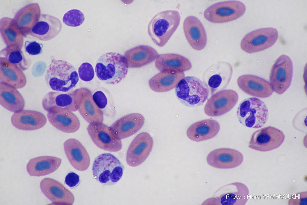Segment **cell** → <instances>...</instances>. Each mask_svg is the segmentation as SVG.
<instances>
[{"mask_svg": "<svg viewBox=\"0 0 307 205\" xmlns=\"http://www.w3.org/2000/svg\"><path fill=\"white\" fill-rule=\"evenodd\" d=\"M75 94L77 110L83 118L89 124L103 122V112L94 102L90 92L78 90L75 91Z\"/></svg>", "mask_w": 307, "mask_h": 205, "instance_id": "e0dca14e", "label": "cell"}, {"mask_svg": "<svg viewBox=\"0 0 307 205\" xmlns=\"http://www.w3.org/2000/svg\"><path fill=\"white\" fill-rule=\"evenodd\" d=\"M94 178L106 185L115 184L121 179L124 167L119 160L110 153H104L94 159L92 166Z\"/></svg>", "mask_w": 307, "mask_h": 205, "instance_id": "8992f818", "label": "cell"}, {"mask_svg": "<svg viewBox=\"0 0 307 205\" xmlns=\"http://www.w3.org/2000/svg\"><path fill=\"white\" fill-rule=\"evenodd\" d=\"M184 77L183 72L173 70L161 71L150 79L148 84L154 92H166L176 87Z\"/></svg>", "mask_w": 307, "mask_h": 205, "instance_id": "4dcf8cb0", "label": "cell"}, {"mask_svg": "<svg viewBox=\"0 0 307 205\" xmlns=\"http://www.w3.org/2000/svg\"><path fill=\"white\" fill-rule=\"evenodd\" d=\"M237 83L243 92L254 97L266 98L270 96L273 92L269 82L254 75H241L238 78Z\"/></svg>", "mask_w": 307, "mask_h": 205, "instance_id": "ffe728a7", "label": "cell"}, {"mask_svg": "<svg viewBox=\"0 0 307 205\" xmlns=\"http://www.w3.org/2000/svg\"><path fill=\"white\" fill-rule=\"evenodd\" d=\"M239 122L249 128H258L266 123L268 111L265 103L261 99L251 97L244 99L240 104L237 111Z\"/></svg>", "mask_w": 307, "mask_h": 205, "instance_id": "5b68a950", "label": "cell"}, {"mask_svg": "<svg viewBox=\"0 0 307 205\" xmlns=\"http://www.w3.org/2000/svg\"><path fill=\"white\" fill-rule=\"evenodd\" d=\"M183 27L185 37L191 47L198 50L203 49L207 44V37L199 20L195 16H189L184 20Z\"/></svg>", "mask_w": 307, "mask_h": 205, "instance_id": "d4e9b609", "label": "cell"}, {"mask_svg": "<svg viewBox=\"0 0 307 205\" xmlns=\"http://www.w3.org/2000/svg\"><path fill=\"white\" fill-rule=\"evenodd\" d=\"M285 135L281 130L269 126L254 132L249 143V147L261 152L270 151L279 147L283 142Z\"/></svg>", "mask_w": 307, "mask_h": 205, "instance_id": "7c38bea8", "label": "cell"}, {"mask_svg": "<svg viewBox=\"0 0 307 205\" xmlns=\"http://www.w3.org/2000/svg\"><path fill=\"white\" fill-rule=\"evenodd\" d=\"M155 64L160 72L171 70L183 72L190 69L192 66L190 61L186 58L171 53L159 55Z\"/></svg>", "mask_w": 307, "mask_h": 205, "instance_id": "836d02e7", "label": "cell"}, {"mask_svg": "<svg viewBox=\"0 0 307 205\" xmlns=\"http://www.w3.org/2000/svg\"><path fill=\"white\" fill-rule=\"evenodd\" d=\"M79 78L82 80L88 82L92 80L94 76V71L91 65L87 62L82 63L78 69Z\"/></svg>", "mask_w": 307, "mask_h": 205, "instance_id": "74e56055", "label": "cell"}, {"mask_svg": "<svg viewBox=\"0 0 307 205\" xmlns=\"http://www.w3.org/2000/svg\"><path fill=\"white\" fill-rule=\"evenodd\" d=\"M233 70L226 62H219L210 67L203 75V82L212 95L225 89L231 80Z\"/></svg>", "mask_w": 307, "mask_h": 205, "instance_id": "4fadbf2b", "label": "cell"}, {"mask_svg": "<svg viewBox=\"0 0 307 205\" xmlns=\"http://www.w3.org/2000/svg\"><path fill=\"white\" fill-rule=\"evenodd\" d=\"M41 15L39 4L33 3L28 4L19 10L13 19L16 26L26 37L29 35Z\"/></svg>", "mask_w": 307, "mask_h": 205, "instance_id": "cb8c5ba5", "label": "cell"}, {"mask_svg": "<svg viewBox=\"0 0 307 205\" xmlns=\"http://www.w3.org/2000/svg\"><path fill=\"white\" fill-rule=\"evenodd\" d=\"M62 27L61 23L58 18L52 15L42 14L29 35L41 41H48L56 37L61 32Z\"/></svg>", "mask_w": 307, "mask_h": 205, "instance_id": "7402d4cb", "label": "cell"}, {"mask_svg": "<svg viewBox=\"0 0 307 205\" xmlns=\"http://www.w3.org/2000/svg\"><path fill=\"white\" fill-rule=\"evenodd\" d=\"M158 55L157 51L153 47L141 45L127 50L124 56L127 60L129 67L136 68L151 63L156 59Z\"/></svg>", "mask_w": 307, "mask_h": 205, "instance_id": "f546056e", "label": "cell"}, {"mask_svg": "<svg viewBox=\"0 0 307 205\" xmlns=\"http://www.w3.org/2000/svg\"><path fill=\"white\" fill-rule=\"evenodd\" d=\"M47 86L54 91H71L79 81L78 74L74 66L68 62L52 59L45 76Z\"/></svg>", "mask_w": 307, "mask_h": 205, "instance_id": "6da1fadb", "label": "cell"}, {"mask_svg": "<svg viewBox=\"0 0 307 205\" xmlns=\"http://www.w3.org/2000/svg\"><path fill=\"white\" fill-rule=\"evenodd\" d=\"M307 192L294 195L289 201V205H306Z\"/></svg>", "mask_w": 307, "mask_h": 205, "instance_id": "b9f144b4", "label": "cell"}, {"mask_svg": "<svg viewBox=\"0 0 307 205\" xmlns=\"http://www.w3.org/2000/svg\"><path fill=\"white\" fill-rule=\"evenodd\" d=\"M206 160L207 163L214 167L230 169L240 165L243 161V157L236 150L222 148L211 152L207 155Z\"/></svg>", "mask_w": 307, "mask_h": 205, "instance_id": "d6986e66", "label": "cell"}, {"mask_svg": "<svg viewBox=\"0 0 307 205\" xmlns=\"http://www.w3.org/2000/svg\"><path fill=\"white\" fill-rule=\"evenodd\" d=\"M206 200L212 204L244 205L249 198V191L243 183L236 182L224 185Z\"/></svg>", "mask_w": 307, "mask_h": 205, "instance_id": "30bf717a", "label": "cell"}, {"mask_svg": "<svg viewBox=\"0 0 307 205\" xmlns=\"http://www.w3.org/2000/svg\"><path fill=\"white\" fill-rule=\"evenodd\" d=\"M0 57L4 58L23 71L27 70L31 64L30 60L25 57L22 49L16 46L6 47L1 50Z\"/></svg>", "mask_w": 307, "mask_h": 205, "instance_id": "d590c367", "label": "cell"}, {"mask_svg": "<svg viewBox=\"0 0 307 205\" xmlns=\"http://www.w3.org/2000/svg\"><path fill=\"white\" fill-rule=\"evenodd\" d=\"M66 156L72 166L76 170L84 171L89 167L90 159L84 146L76 139L71 138L63 143Z\"/></svg>", "mask_w": 307, "mask_h": 205, "instance_id": "44dd1931", "label": "cell"}, {"mask_svg": "<svg viewBox=\"0 0 307 205\" xmlns=\"http://www.w3.org/2000/svg\"><path fill=\"white\" fill-rule=\"evenodd\" d=\"M93 100L100 109L104 108L107 104V99L104 93L101 91L95 92L92 95Z\"/></svg>", "mask_w": 307, "mask_h": 205, "instance_id": "ab89813d", "label": "cell"}, {"mask_svg": "<svg viewBox=\"0 0 307 205\" xmlns=\"http://www.w3.org/2000/svg\"><path fill=\"white\" fill-rule=\"evenodd\" d=\"M179 12L174 10L161 11L154 16L148 26V32L153 42L159 47L164 46L178 28L180 22Z\"/></svg>", "mask_w": 307, "mask_h": 205, "instance_id": "3957f363", "label": "cell"}, {"mask_svg": "<svg viewBox=\"0 0 307 205\" xmlns=\"http://www.w3.org/2000/svg\"><path fill=\"white\" fill-rule=\"evenodd\" d=\"M41 190L52 202L58 205H72L75 198L73 193L62 183L54 179L44 178L40 183Z\"/></svg>", "mask_w": 307, "mask_h": 205, "instance_id": "2e32d148", "label": "cell"}, {"mask_svg": "<svg viewBox=\"0 0 307 205\" xmlns=\"http://www.w3.org/2000/svg\"><path fill=\"white\" fill-rule=\"evenodd\" d=\"M278 37L277 30L273 27L258 29L247 34L241 42L242 50L251 53L267 49L273 45Z\"/></svg>", "mask_w": 307, "mask_h": 205, "instance_id": "9c48e42d", "label": "cell"}, {"mask_svg": "<svg viewBox=\"0 0 307 205\" xmlns=\"http://www.w3.org/2000/svg\"><path fill=\"white\" fill-rule=\"evenodd\" d=\"M0 32L6 47L15 45L22 49L24 37L13 19L7 17L0 19Z\"/></svg>", "mask_w": 307, "mask_h": 205, "instance_id": "e575fe53", "label": "cell"}, {"mask_svg": "<svg viewBox=\"0 0 307 205\" xmlns=\"http://www.w3.org/2000/svg\"><path fill=\"white\" fill-rule=\"evenodd\" d=\"M246 7L242 2L236 0L218 2L208 8L204 15L208 21L222 23L237 19L246 11Z\"/></svg>", "mask_w": 307, "mask_h": 205, "instance_id": "52a82bcc", "label": "cell"}, {"mask_svg": "<svg viewBox=\"0 0 307 205\" xmlns=\"http://www.w3.org/2000/svg\"><path fill=\"white\" fill-rule=\"evenodd\" d=\"M209 92L204 82L194 76L184 77L175 88L177 98L183 104L189 107L203 105L208 98Z\"/></svg>", "mask_w": 307, "mask_h": 205, "instance_id": "277c9868", "label": "cell"}, {"mask_svg": "<svg viewBox=\"0 0 307 205\" xmlns=\"http://www.w3.org/2000/svg\"><path fill=\"white\" fill-rule=\"evenodd\" d=\"M239 99L237 93L232 89L218 92L208 99L204 108L205 114L211 117L223 115L231 110Z\"/></svg>", "mask_w": 307, "mask_h": 205, "instance_id": "5bb4252c", "label": "cell"}, {"mask_svg": "<svg viewBox=\"0 0 307 205\" xmlns=\"http://www.w3.org/2000/svg\"><path fill=\"white\" fill-rule=\"evenodd\" d=\"M42 105L47 112L60 110L75 112L77 110L75 91L67 92L52 91L43 98Z\"/></svg>", "mask_w": 307, "mask_h": 205, "instance_id": "ac0fdd59", "label": "cell"}, {"mask_svg": "<svg viewBox=\"0 0 307 205\" xmlns=\"http://www.w3.org/2000/svg\"><path fill=\"white\" fill-rule=\"evenodd\" d=\"M85 20L83 13L77 9H72L68 11L64 14L62 19L63 22L65 25L73 27L80 26Z\"/></svg>", "mask_w": 307, "mask_h": 205, "instance_id": "8d00e7d4", "label": "cell"}, {"mask_svg": "<svg viewBox=\"0 0 307 205\" xmlns=\"http://www.w3.org/2000/svg\"><path fill=\"white\" fill-rule=\"evenodd\" d=\"M0 82L20 89L25 86L27 79L21 69L0 57Z\"/></svg>", "mask_w": 307, "mask_h": 205, "instance_id": "1f68e13d", "label": "cell"}, {"mask_svg": "<svg viewBox=\"0 0 307 205\" xmlns=\"http://www.w3.org/2000/svg\"><path fill=\"white\" fill-rule=\"evenodd\" d=\"M47 112V118L50 123L59 131L72 133L77 131L80 128L79 120L72 111L60 110Z\"/></svg>", "mask_w": 307, "mask_h": 205, "instance_id": "4316f807", "label": "cell"}, {"mask_svg": "<svg viewBox=\"0 0 307 205\" xmlns=\"http://www.w3.org/2000/svg\"><path fill=\"white\" fill-rule=\"evenodd\" d=\"M293 65L288 56H280L273 65L270 75V83L273 91L284 93L290 87L292 80Z\"/></svg>", "mask_w": 307, "mask_h": 205, "instance_id": "ba28073f", "label": "cell"}, {"mask_svg": "<svg viewBox=\"0 0 307 205\" xmlns=\"http://www.w3.org/2000/svg\"><path fill=\"white\" fill-rule=\"evenodd\" d=\"M11 122L15 128L22 130L32 131L42 128L46 124L45 115L38 111L23 110L14 113Z\"/></svg>", "mask_w": 307, "mask_h": 205, "instance_id": "603a6c76", "label": "cell"}, {"mask_svg": "<svg viewBox=\"0 0 307 205\" xmlns=\"http://www.w3.org/2000/svg\"><path fill=\"white\" fill-rule=\"evenodd\" d=\"M61 161V158L55 156H39L30 160L27 164L26 169L30 176H44L56 170Z\"/></svg>", "mask_w": 307, "mask_h": 205, "instance_id": "f1b7e54d", "label": "cell"}, {"mask_svg": "<svg viewBox=\"0 0 307 205\" xmlns=\"http://www.w3.org/2000/svg\"><path fill=\"white\" fill-rule=\"evenodd\" d=\"M153 144V139L148 133L143 132L138 134L127 150L126 158L127 164L132 167L142 164L149 155Z\"/></svg>", "mask_w": 307, "mask_h": 205, "instance_id": "9a60e30c", "label": "cell"}, {"mask_svg": "<svg viewBox=\"0 0 307 205\" xmlns=\"http://www.w3.org/2000/svg\"><path fill=\"white\" fill-rule=\"evenodd\" d=\"M43 47V44L36 41H27L25 42V51L30 55H37L41 54L42 52Z\"/></svg>", "mask_w": 307, "mask_h": 205, "instance_id": "f35d334b", "label": "cell"}, {"mask_svg": "<svg viewBox=\"0 0 307 205\" xmlns=\"http://www.w3.org/2000/svg\"><path fill=\"white\" fill-rule=\"evenodd\" d=\"M129 67L124 56L116 52H108L98 58L95 70L100 80L107 84L115 85L126 77Z\"/></svg>", "mask_w": 307, "mask_h": 205, "instance_id": "7a4b0ae2", "label": "cell"}, {"mask_svg": "<svg viewBox=\"0 0 307 205\" xmlns=\"http://www.w3.org/2000/svg\"><path fill=\"white\" fill-rule=\"evenodd\" d=\"M17 89L0 82V104L4 108L15 113L24 110V99Z\"/></svg>", "mask_w": 307, "mask_h": 205, "instance_id": "d6a6232c", "label": "cell"}, {"mask_svg": "<svg viewBox=\"0 0 307 205\" xmlns=\"http://www.w3.org/2000/svg\"><path fill=\"white\" fill-rule=\"evenodd\" d=\"M87 130L93 142L99 148L113 152L121 149V139L110 126L103 122L89 124Z\"/></svg>", "mask_w": 307, "mask_h": 205, "instance_id": "8fae6325", "label": "cell"}, {"mask_svg": "<svg viewBox=\"0 0 307 205\" xmlns=\"http://www.w3.org/2000/svg\"><path fill=\"white\" fill-rule=\"evenodd\" d=\"M144 122L145 118L143 115L139 113H134L120 118L110 127L121 140L136 133L142 128Z\"/></svg>", "mask_w": 307, "mask_h": 205, "instance_id": "484cf974", "label": "cell"}, {"mask_svg": "<svg viewBox=\"0 0 307 205\" xmlns=\"http://www.w3.org/2000/svg\"><path fill=\"white\" fill-rule=\"evenodd\" d=\"M220 129L216 121L205 119L197 122L190 125L186 131V135L192 140L199 142L211 139L215 136Z\"/></svg>", "mask_w": 307, "mask_h": 205, "instance_id": "83f0119b", "label": "cell"}, {"mask_svg": "<svg viewBox=\"0 0 307 205\" xmlns=\"http://www.w3.org/2000/svg\"><path fill=\"white\" fill-rule=\"evenodd\" d=\"M65 183L71 188L77 187L80 182L79 176L76 173L70 172L67 174L65 179Z\"/></svg>", "mask_w": 307, "mask_h": 205, "instance_id": "60d3db41", "label": "cell"}]
</instances>
